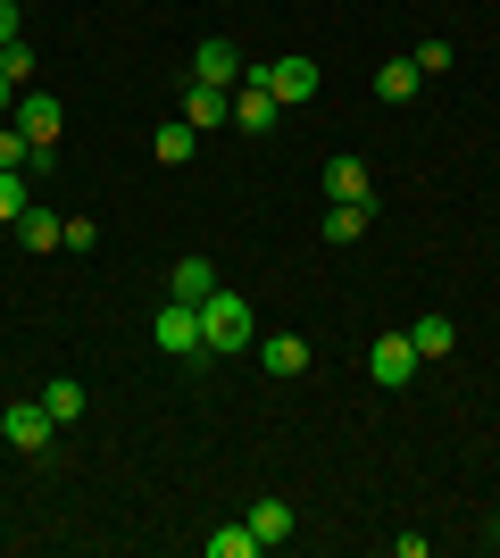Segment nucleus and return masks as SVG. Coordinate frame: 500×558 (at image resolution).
Returning <instances> with one entry per match:
<instances>
[{
    "mask_svg": "<svg viewBox=\"0 0 500 558\" xmlns=\"http://www.w3.org/2000/svg\"><path fill=\"white\" fill-rule=\"evenodd\" d=\"M251 534H259L267 550H284L292 542V500H251Z\"/></svg>",
    "mask_w": 500,
    "mask_h": 558,
    "instance_id": "obj_16",
    "label": "nucleus"
},
{
    "mask_svg": "<svg viewBox=\"0 0 500 558\" xmlns=\"http://www.w3.org/2000/svg\"><path fill=\"white\" fill-rule=\"evenodd\" d=\"M84 400H93V392H84V384H75V375H50V392H42V409H50V417H59V425H75V417H84Z\"/></svg>",
    "mask_w": 500,
    "mask_h": 558,
    "instance_id": "obj_19",
    "label": "nucleus"
},
{
    "mask_svg": "<svg viewBox=\"0 0 500 558\" xmlns=\"http://www.w3.org/2000/svg\"><path fill=\"white\" fill-rule=\"evenodd\" d=\"M417 84H426V75H417V59H383V68H376V100H383V109L417 100Z\"/></svg>",
    "mask_w": 500,
    "mask_h": 558,
    "instance_id": "obj_12",
    "label": "nucleus"
},
{
    "mask_svg": "<svg viewBox=\"0 0 500 558\" xmlns=\"http://www.w3.org/2000/svg\"><path fill=\"white\" fill-rule=\"evenodd\" d=\"M200 550H209V558H259V550H267V542H259V534H251V517H242V525H217V534H209V542H200Z\"/></svg>",
    "mask_w": 500,
    "mask_h": 558,
    "instance_id": "obj_18",
    "label": "nucleus"
},
{
    "mask_svg": "<svg viewBox=\"0 0 500 558\" xmlns=\"http://www.w3.org/2000/svg\"><path fill=\"white\" fill-rule=\"evenodd\" d=\"M417 75H451V43H426V50H417Z\"/></svg>",
    "mask_w": 500,
    "mask_h": 558,
    "instance_id": "obj_25",
    "label": "nucleus"
},
{
    "mask_svg": "<svg viewBox=\"0 0 500 558\" xmlns=\"http://www.w3.org/2000/svg\"><path fill=\"white\" fill-rule=\"evenodd\" d=\"M225 117H234V93L192 75V84H184V125H225Z\"/></svg>",
    "mask_w": 500,
    "mask_h": 558,
    "instance_id": "obj_10",
    "label": "nucleus"
},
{
    "mask_svg": "<svg viewBox=\"0 0 500 558\" xmlns=\"http://www.w3.org/2000/svg\"><path fill=\"white\" fill-rule=\"evenodd\" d=\"M276 117H284V100L267 93V84H259V68H251V75H242V93H234V125H242V134H267Z\"/></svg>",
    "mask_w": 500,
    "mask_h": 558,
    "instance_id": "obj_8",
    "label": "nucleus"
},
{
    "mask_svg": "<svg viewBox=\"0 0 500 558\" xmlns=\"http://www.w3.org/2000/svg\"><path fill=\"white\" fill-rule=\"evenodd\" d=\"M200 342H209V359H225V350H251V301H242L234 283H217L209 301H200Z\"/></svg>",
    "mask_w": 500,
    "mask_h": 558,
    "instance_id": "obj_1",
    "label": "nucleus"
},
{
    "mask_svg": "<svg viewBox=\"0 0 500 558\" xmlns=\"http://www.w3.org/2000/svg\"><path fill=\"white\" fill-rule=\"evenodd\" d=\"M192 75H200V84H225V93H234V84H242L251 68H242V50L225 43V34H209V43L192 50Z\"/></svg>",
    "mask_w": 500,
    "mask_h": 558,
    "instance_id": "obj_7",
    "label": "nucleus"
},
{
    "mask_svg": "<svg viewBox=\"0 0 500 558\" xmlns=\"http://www.w3.org/2000/svg\"><path fill=\"white\" fill-rule=\"evenodd\" d=\"M34 209V184H25V167H0V226H17Z\"/></svg>",
    "mask_w": 500,
    "mask_h": 558,
    "instance_id": "obj_21",
    "label": "nucleus"
},
{
    "mask_svg": "<svg viewBox=\"0 0 500 558\" xmlns=\"http://www.w3.org/2000/svg\"><path fill=\"white\" fill-rule=\"evenodd\" d=\"M9 117H17V84H9V75H0V125H9Z\"/></svg>",
    "mask_w": 500,
    "mask_h": 558,
    "instance_id": "obj_27",
    "label": "nucleus"
},
{
    "mask_svg": "<svg viewBox=\"0 0 500 558\" xmlns=\"http://www.w3.org/2000/svg\"><path fill=\"white\" fill-rule=\"evenodd\" d=\"M25 43V17H17V0H0V50Z\"/></svg>",
    "mask_w": 500,
    "mask_h": 558,
    "instance_id": "obj_26",
    "label": "nucleus"
},
{
    "mask_svg": "<svg viewBox=\"0 0 500 558\" xmlns=\"http://www.w3.org/2000/svg\"><path fill=\"white\" fill-rule=\"evenodd\" d=\"M259 367L267 375H301L309 367V342H301V333H259Z\"/></svg>",
    "mask_w": 500,
    "mask_h": 558,
    "instance_id": "obj_13",
    "label": "nucleus"
},
{
    "mask_svg": "<svg viewBox=\"0 0 500 558\" xmlns=\"http://www.w3.org/2000/svg\"><path fill=\"white\" fill-rule=\"evenodd\" d=\"M9 125L34 142V167H50V159H59V134H68V109H59L50 93H34V84H25V93H17V117H9Z\"/></svg>",
    "mask_w": 500,
    "mask_h": 558,
    "instance_id": "obj_2",
    "label": "nucleus"
},
{
    "mask_svg": "<svg viewBox=\"0 0 500 558\" xmlns=\"http://www.w3.org/2000/svg\"><path fill=\"white\" fill-rule=\"evenodd\" d=\"M192 150H200V125H184V117H175V125H159V134H150V159H159V167H184Z\"/></svg>",
    "mask_w": 500,
    "mask_h": 558,
    "instance_id": "obj_14",
    "label": "nucleus"
},
{
    "mask_svg": "<svg viewBox=\"0 0 500 558\" xmlns=\"http://www.w3.org/2000/svg\"><path fill=\"white\" fill-rule=\"evenodd\" d=\"M50 425H59V417H50L42 400H9V409H0V442L34 459V450H50Z\"/></svg>",
    "mask_w": 500,
    "mask_h": 558,
    "instance_id": "obj_4",
    "label": "nucleus"
},
{
    "mask_svg": "<svg viewBox=\"0 0 500 558\" xmlns=\"http://www.w3.org/2000/svg\"><path fill=\"white\" fill-rule=\"evenodd\" d=\"M0 167H34V142H25L17 125H0Z\"/></svg>",
    "mask_w": 500,
    "mask_h": 558,
    "instance_id": "obj_23",
    "label": "nucleus"
},
{
    "mask_svg": "<svg viewBox=\"0 0 500 558\" xmlns=\"http://www.w3.org/2000/svg\"><path fill=\"white\" fill-rule=\"evenodd\" d=\"M93 242H100V226H93V217H68V233H59V251H93Z\"/></svg>",
    "mask_w": 500,
    "mask_h": 558,
    "instance_id": "obj_24",
    "label": "nucleus"
},
{
    "mask_svg": "<svg viewBox=\"0 0 500 558\" xmlns=\"http://www.w3.org/2000/svg\"><path fill=\"white\" fill-rule=\"evenodd\" d=\"M417 367H426V359H417V342H408V333H383V342L367 350V375H376L383 392H401V384H408Z\"/></svg>",
    "mask_w": 500,
    "mask_h": 558,
    "instance_id": "obj_6",
    "label": "nucleus"
},
{
    "mask_svg": "<svg viewBox=\"0 0 500 558\" xmlns=\"http://www.w3.org/2000/svg\"><path fill=\"white\" fill-rule=\"evenodd\" d=\"M317 192H326V201H367V209H376V192H367V167H358V159H326Z\"/></svg>",
    "mask_w": 500,
    "mask_h": 558,
    "instance_id": "obj_11",
    "label": "nucleus"
},
{
    "mask_svg": "<svg viewBox=\"0 0 500 558\" xmlns=\"http://www.w3.org/2000/svg\"><path fill=\"white\" fill-rule=\"evenodd\" d=\"M0 75H9V84L25 93V84H34V50H25V43H9V50H0Z\"/></svg>",
    "mask_w": 500,
    "mask_h": 558,
    "instance_id": "obj_22",
    "label": "nucleus"
},
{
    "mask_svg": "<svg viewBox=\"0 0 500 558\" xmlns=\"http://www.w3.org/2000/svg\"><path fill=\"white\" fill-rule=\"evenodd\" d=\"M150 342H159L167 359H184V367H192V359H209V342H200V308H184V301H167V308H159Z\"/></svg>",
    "mask_w": 500,
    "mask_h": 558,
    "instance_id": "obj_3",
    "label": "nucleus"
},
{
    "mask_svg": "<svg viewBox=\"0 0 500 558\" xmlns=\"http://www.w3.org/2000/svg\"><path fill=\"white\" fill-rule=\"evenodd\" d=\"M59 233H68V217H50L42 201L17 217V242H25V251H59Z\"/></svg>",
    "mask_w": 500,
    "mask_h": 558,
    "instance_id": "obj_17",
    "label": "nucleus"
},
{
    "mask_svg": "<svg viewBox=\"0 0 500 558\" xmlns=\"http://www.w3.org/2000/svg\"><path fill=\"white\" fill-rule=\"evenodd\" d=\"M209 292H217V267H209V258H175V267H167V301L200 308Z\"/></svg>",
    "mask_w": 500,
    "mask_h": 558,
    "instance_id": "obj_9",
    "label": "nucleus"
},
{
    "mask_svg": "<svg viewBox=\"0 0 500 558\" xmlns=\"http://www.w3.org/2000/svg\"><path fill=\"white\" fill-rule=\"evenodd\" d=\"M367 217H376L367 201H333V209H326V242H358V233H367Z\"/></svg>",
    "mask_w": 500,
    "mask_h": 558,
    "instance_id": "obj_20",
    "label": "nucleus"
},
{
    "mask_svg": "<svg viewBox=\"0 0 500 558\" xmlns=\"http://www.w3.org/2000/svg\"><path fill=\"white\" fill-rule=\"evenodd\" d=\"M259 84H267L276 100H284V109H301V100H317V59L284 50V59H267V68H259Z\"/></svg>",
    "mask_w": 500,
    "mask_h": 558,
    "instance_id": "obj_5",
    "label": "nucleus"
},
{
    "mask_svg": "<svg viewBox=\"0 0 500 558\" xmlns=\"http://www.w3.org/2000/svg\"><path fill=\"white\" fill-rule=\"evenodd\" d=\"M408 342H417V359H451V350H459V326L434 308V317H417V326H408Z\"/></svg>",
    "mask_w": 500,
    "mask_h": 558,
    "instance_id": "obj_15",
    "label": "nucleus"
},
{
    "mask_svg": "<svg viewBox=\"0 0 500 558\" xmlns=\"http://www.w3.org/2000/svg\"><path fill=\"white\" fill-rule=\"evenodd\" d=\"M0 542H9V525H0Z\"/></svg>",
    "mask_w": 500,
    "mask_h": 558,
    "instance_id": "obj_28",
    "label": "nucleus"
}]
</instances>
